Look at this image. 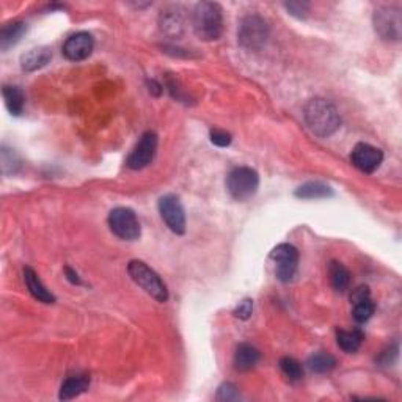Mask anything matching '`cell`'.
<instances>
[{
  "instance_id": "1",
  "label": "cell",
  "mask_w": 402,
  "mask_h": 402,
  "mask_svg": "<svg viewBox=\"0 0 402 402\" xmlns=\"http://www.w3.org/2000/svg\"><path fill=\"white\" fill-rule=\"evenodd\" d=\"M303 117H305L308 128L322 139L333 135L341 126V117L336 107L322 97H314L308 101L303 108Z\"/></svg>"
},
{
  "instance_id": "2",
  "label": "cell",
  "mask_w": 402,
  "mask_h": 402,
  "mask_svg": "<svg viewBox=\"0 0 402 402\" xmlns=\"http://www.w3.org/2000/svg\"><path fill=\"white\" fill-rule=\"evenodd\" d=\"M192 27L195 35L203 41L219 40L224 32L222 7L215 2H200L192 13Z\"/></svg>"
},
{
  "instance_id": "3",
  "label": "cell",
  "mask_w": 402,
  "mask_h": 402,
  "mask_svg": "<svg viewBox=\"0 0 402 402\" xmlns=\"http://www.w3.org/2000/svg\"><path fill=\"white\" fill-rule=\"evenodd\" d=\"M269 36L270 29L268 21L261 18L259 14H247L239 23L237 41L247 51H261L268 45Z\"/></svg>"
},
{
  "instance_id": "4",
  "label": "cell",
  "mask_w": 402,
  "mask_h": 402,
  "mask_svg": "<svg viewBox=\"0 0 402 402\" xmlns=\"http://www.w3.org/2000/svg\"><path fill=\"white\" fill-rule=\"evenodd\" d=\"M128 274L130 279L134 280L135 285H139L142 289L150 294L157 302H167L168 300V289L161 276L157 275L148 264L143 261L132 259L128 264Z\"/></svg>"
},
{
  "instance_id": "5",
  "label": "cell",
  "mask_w": 402,
  "mask_h": 402,
  "mask_svg": "<svg viewBox=\"0 0 402 402\" xmlns=\"http://www.w3.org/2000/svg\"><path fill=\"white\" fill-rule=\"evenodd\" d=\"M259 175L250 167H236L228 173L226 190L236 201H247L258 192Z\"/></svg>"
},
{
  "instance_id": "6",
  "label": "cell",
  "mask_w": 402,
  "mask_h": 402,
  "mask_svg": "<svg viewBox=\"0 0 402 402\" xmlns=\"http://www.w3.org/2000/svg\"><path fill=\"white\" fill-rule=\"evenodd\" d=\"M110 231L121 241H137L140 237V222L132 209L115 208L108 214Z\"/></svg>"
},
{
  "instance_id": "7",
  "label": "cell",
  "mask_w": 402,
  "mask_h": 402,
  "mask_svg": "<svg viewBox=\"0 0 402 402\" xmlns=\"http://www.w3.org/2000/svg\"><path fill=\"white\" fill-rule=\"evenodd\" d=\"M270 259L275 263V275L281 283H289L297 274L298 268V252L294 246L291 244H280L276 246L272 253H270Z\"/></svg>"
},
{
  "instance_id": "8",
  "label": "cell",
  "mask_w": 402,
  "mask_h": 402,
  "mask_svg": "<svg viewBox=\"0 0 402 402\" xmlns=\"http://www.w3.org/2000/svg\"><path fill=\"white\" fill-rule=\"evenodd\" d=\"M157 208H159L162 220L165 222V225L175 235L181 236L186 233V213H184V208L178 197H175V195H164V197L159 198Z\"/></svg>"
},
{
  "instance_id": "9",
  "label": "cell",
  "mask_w": 402,
  "mask_h": 402,
  "mask_svg": "<svg viewBox=\"0 0 402 402\" xmlns=\"http://www.w3.org/2000/svg\"><path fill=\"white\" fill-rule=\"evenodd\" d=\"M374 29L385 41H399L401 12L394 7H383L374 13Z\"/></svg>"
},
{
  "instance_id": "10",
  "label": "cell",
  "mask_w": 402,
  "mask_h": 402,
  "mask_svg": "<svg viewBox=\"0 0 402 402\" xmlns=\"http://www.w3.org/2000/svg\"><path fill=\"white\" fill-rule=\"evenodd\" d=\"M157 151V134L153 130L145 132L142 137L139 139L135 148L130 151L126 164L130 170H142V168L148 167L151 162L154 161Z\"/></svg>"
},
{
  "instance_id": "11",
  "label": "cell",
  "mask_w": 402,
  "mask_h": 402,
  "mask_svg": "<svg viewBox=\"0 0 402 402\" xmlns=\"http://www.w3.org/2000/svg\"><path fill=\"white\" fill-rule=\"evenodd\" d=\"M351 161L358 170L371 175V173L376 172L380 164H382L383 154L382 151L376 148V146L369 143H358L355 145V148L352 150Z\"/></svg>"
},
{
  "instance_id": "12",
  "label": "cell",
  "mask_w": 402,
  "mask_h": 402,
  "mask_svg": "<svg viewBox=\"0 0 402 402\" xmlns=\"http://www.w3.org/2000/svg\"><path fill=\"white\" fill-rule=\"evenodd\" d=\"M95 49L93 36L86 32H79L74 34L64 41L63 45V56L71 62H82L88 58Z\"/></svg>"
},
{
  "instance_id": "13",
  "label": "cell",
  "mask_w": 402,
  "mask_h": 402,
  "mask_svg": "<svg viewBox=\"0 0 402 402\" xmlns=\"http://www.w3.org/2000/svg\"><path fill=\"white\" fill-rule=\"evenodd\" d=\"M352 316L358 324L366 322L376 311V303L371 298V291L368 286H357L351 294Z\"/></svg>"
},
{
  "instance_id": "14",
  "label": "cell",
  "mask_w": 402,
  "mask_h": 402,
  "mask_svg": "<svg viewBox=\"0 0 402 402\" xmlns=\"http://www.w3.org/2000/svg\"><path fill=\"white\" fill-rule=\"evenodd\" d=\"M184 12L179 7H168L162 10L159 16V27L162 34L178 38L184 32Z\"/></svg>"
},
{
  "instance_id": "15",
  "label": "cell",
  "mask_w": 402,
  "mask_h": 402,
  "mask_svg": "<svg viewBox=\"0 0 402 402\" xmlns=\"http://www.w3.org/2000/svg\"><path fill=\"white\" fill-rule=\"evenodd\" d=\"M51 58L52 52L47 47H34L23 54V57H21V68L25 73H34L38 71V69L45 68L51 62Z\"/></svg>"
},
{
  "instance_id": "16",
  "label": "cell",
  "mask_w": 402,
  "mask_h": 402,
  "mask_svg": "<svg viewBox=\"0 0 402 402\" xmlns=\"http://www.w3.org/2000/svg\"><path fill=\"white\" fill-rule=\"evenodd\" d=\"M24 281H25L27 289H29L30 294L34 296L38 302H43V303L56 302V297H54L51 291L46 289V286L43 285L40 276L36 275V272L32 268L24 269Z\"/></svg>"
},
{
  "instance_id": "17",
  "label": "cell",
  "mask_w": 402,
  "mask_h": 402,
  "mask_svg": "<svg viewBox=\"0 0 402 402\" xmlns=\"http://www.w3.org/2000/svg\"><path fill=\"white\" fill-rule=\"evenodd\" d=\"M27 24L23 21H12V23L5 24L0 29V49L7 52L10 47H13L21 41V38L25 35Z\"/></svg>"
},
{
  "instance_id": "18",
  "label": "cell",
  "mask_w": 402,
  "mask_h": 402,
  "mask_svg": "<svg viewBox=\"0 0 402 402\" xmlns=\"http://www.w3.org/2000/svg\"><path fill=\"white\" fill-rule=\"evenodd\" d=\"M259 362V352L252 344L242 343L236 347L235 352V368L241 373H247L253 369Z\"/></svg>"
},
{
  "instance_id": "19",
  "label": "cell",
  "mask_w": 402,
  "mask_h": 402,
  "mask_svg": "<svg viewBox=\"0 0 402 402\" xmlns=\"http://www.w3.org/2000/svg\"><path fill=\"white\" fill-rule=\"evenodd\" d=\"M90 387V377L88 376H73L68 377L60 387V394L58 398L62 401H69L74 399L85 393Z\"/></svg>"
},
{
  "instance_id": "20",
  "label": "cell",
  "mask_w": 402,
  "mask_h": 402,
  "mask_svg": "<svg viewBox=\"0 0 402 402\" xmlns=\"http://www.w3.org/2000/svg\"><path fill=\"white\" fill-rule=\"evenodd\" d=\"M2 95H3V101H5V106H7V108H8V112L12 113L13 117L23 115L24 106H25L24 91L21 90L19 86L3 85Z\"/></svg>"
},
{
  "instance_id": "21",
  "label": "cell",
  "mask_w": 402,
  "mask_h": 402,
  "mask_svg": "<svg viewBox=\"0 0 402 402\" xmlns=\"http://www.w3.org/2000/svg\"><path fill=\"white\" fill-rule=\"evenodd\" d=\"M294 195L297 198H303V200H320V198L333 197L335 193H333V189L327 186V184L319 182V181H309L298 189H296Z\"/></svg>"
},
{
  "instance_id": "22",
  "label": "cell",
  "mask_w": 402,
  "mask_h": 402,
  "mask_svg": "<svg viewBox=\"0 0 402 402\" xmlns=\"http://www.w3.org/2000/svg\"><path fill=\"white\" fill-rule=\"evenodd\" d=\"M365 335L362 330H338L336 333V343L343 349L346 354H354L362 347Z\"/></svg>"
},
{
  "instance_id": "23",
  "label": "cell",
  "mask_w": 402,
  "mask_h": 402,
  "mask_svg": "<svg viewBox=\"0 0 402 402\" xmlns=\"http://www.w3.org/2000/svg\"><path fill=\"white\" fill-rule=\"evenodd\" d=\"M329 275L330 283L336 292H344L349 287L351 272L347 270L344 264L338 263V261H331L329 265Z\"/></svg>"
},
{
  "instance_id": "24",
  "label": "cell",
  "mask_w": 402,
  "mask_h": 402,
  "mask_svg": "<svg viewBox=\"0 0 402 402\" xmlns=\"http://www.w3.org/2000/svg\"><path fill=\"white\" fill-rule=\"evenodd\" d=\"M307 366L309 371L316 374H324L331 371V369L336 366V358L327 354V352H319V354H313L308 358Z\"/></svg>"
},
{
  "instance_id": "25",
  "label": "cell",
  "mask_w": 402,
  "mask_h": 402,
  "mask_svg": "<svg viewBox=\"0 0 402 402\" xmlns=\"http://www.w3.org/2000/svg\"><path fill=\"white\" fill-rule=\"evenodd\" d=\"M280 369L285 374L287 380L292 383L300 382L303 379V366L298 363L296 358L292 357H283L280 360Z\"/></svg>"
},
{
  "instance_id": "26",
  "label": "cell",
  "mask_w": 402,
  "mask_h": 402,
  "mask_svg": "<svg viewBox=\"0 0 402 402\" xmlns=\"http://www.w3.org/2000/svg\"><path fill=\"white\" fill-rule=\"evenodd\" d=\"M0 162H2V172L3 175H14L21 168V159L13 150H8L3 146L2 153H0Z\"/></svg>"
},
{
  "instance_id": "27",
  "label": "cell",
  "mask_w": 402,
  "mask_h": 402,
  "mask_svg": "<svg viewBox=\"0 0 402 402\" xmlns=\"http://www.w3.org/2000/svg\"><path fill=\"white\" fill-rule=\"evenodd\" d=\"M217 401H239L241 399V393H239V388L236 385H233L230 382L222 383L219 390H217Z\"/></svg>"
},
{
  "instance_id": "28",
  "label": "cell",
  "mask_w": 402,
  "mask_h": 402,
  "mask_svg": "<svg viewBox=\"0 0 402 402\" xmlns=\"http://www.w3.org/2000/svg\"><path fill=\"white\" fill-rule=\"evenodd\" d=\"M209 137H211V142H213L215 146H219V148H226V146H230L233 142L231 134L222 129H213L209 132Z\"/></svg>"
},
{
  "instance_id": "29",
  "label": "cell",
  "mask_w": 402,
  "mask_h": 402,
  "mask_svg": "<svg viewBox=\"0 0 402 402\" xmlns=\"http://www.w3.org/2000/svg\"><path fill=\"white\" fill-rule=\"evenodd\" d=\"M285 8L291 16H296L298 19H305L309 14V3L307 2H286Z\"/></svg>"
},
{
  "instance_id": "30",
  "label": "cell",
  "mask_w": 402,
  "mask_h": 402,
  "mask_svg": "<svg viewBox=\"0 0 402 402\" xmlns=\"http://www.w3.org/2000/svg\"><path fill=\"white\" fill-rule=\"evenodd\" d=\"M252 313H253V300L252 298H244L242 302H239V305L235 308V318L241 319V320H247L252 318Z\"/></svg>"
},
{
  "instance_id": "31",
  "label": "cell",
  "mask_w": 402,
  "mask_h": 402,
  "mask_svg": "<svg viewBox=\"0 0 402 402\" xmlns=\"http://www.w3.org/2000/svg\"><path fill=\"white\" fill-rule=\"evenodd\" d=\"M64 274H67V279L71 281L73 285H80L82 281H80L78 272H74V270L71 268H64Z\"/></svg>"
},
{
  "instance_id": "32",
  "label": "cell",
  "mask_w": 402,
  "mask_h": 402,
  "mask_svg": "<svg viewBox=\"0 0 402 402\" xmlns=\"http://www.w3.org/2000/svg\"><path fill=\"white\" fill-rule=\"evenodd\" d=\"M148 85H150V91L154 96H159L162 93V85L157 84L156 80H148Z\"/></svg>"
}]
</instances>
